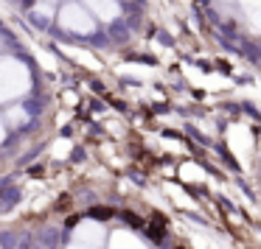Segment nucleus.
Returning <instances> with one entry per match:
<instances>
[{
  "instance_id": "nucleus-1",
  "label": "nucleus",
  "mask_w": 261,
  "mask_h": 249,
  "mask_svg": "<svg viewBox=\"0 0 261 249\" xmlns=\"http://www.w3.org/2000/svg\"><path fill=\"white\" fill-rule=\"evenodd\" d=\"M54 25L68 37H96L101 23L82 0H62L57 9V23Z\"/></svg>"
},
{
  "instance_id": "nucleus-2",
  "label": "nucleus",
  "mask_w": 261,
  "mask_h": 249,
  "mask_svg": "<svg viewBox=\"0 0 261 249\" xmlns=\"http://www.w3.org/2000/svg\"><path fill=\"white\" fill-rule=\"evenodd\" d=\"M31 90V68L17 56L0 53V104L17 101Z\"/></svg>"
},
{
  "instance_id": "nucleus-3",
  "label": "nucleus",
  "mask_w": 261,
  "mask_h": 249,
  "mask_svg": "<svg viewBox=\"0 0 261 249\" xmlns=\"http://www.w3.org/2000/svg\"><path fill=\"white\" fill-rule=\"evenodd\" d=\"M101 25H113L124 17V6H121V0H82Z\"/></svg>"
},
{
  "instance_id": "nucleus-4",
  "label": "nucleus",
  "mask_w": 261,
  "mask_h": 249,
  "mask_svg": "<svg viewBox=\"0 0 261 249\" xmlns=\"http://www.w3.org/2000/svg\"><path fill=\"white\" fill-rule=\"evenodd\" d=\"M104 238H107V230H104L101 224H96V221H82V224L73 230V241L85 243V246H93V249L101 246Z\"/></svg>"
},
{
  "instance_id": "nucleus-5",
  "label": "nucleus",
  "mask_w": 261,
  "mask_h": 249,
  "mask_svg": "<svg viewBox=\"0 0 261 249\" xmlns=\"http://www.w3.org/2000/svg\"><path fill=\"white\" fill-rule=\"evenodd\" d=\"M247 28L253 31V34H261V6L247 9Z\"/></svg>"
},
{
  "instance_id": "nucleus-6",
  "label": "nucleus",
  "mask_w": 261,
  "mask_h": 249,
  "mask_svg": "<svg viewBox=\"0 0 261 249\" xmlns=\"http://www.w3.org/2000/svg\"><path fill=\"white\" fill-rule=\"evenodd\" d=\"M9 120H12L14 126H20V123H25V120H29V115H25L20 107H17V109L12 107V109H9Z\"/></svg>"
},
{
  "instance_id": "nucleus-7",
  "label": "nucleus",
  "mask_w": 261,
  "mask_h": 249,
  "mask_svg": "<svg viewBox=\"0 0 261 249\" xmlns=\"http://www.w3.org/2000/svg\"><path fill=\"white\" fill-rule=\"evenodd\" d=\"M239 3L244 6V12H247V9H258L261 6V0H239Z\"/></svg>"
},
{
  "instance_id": "nucleus-8",
  "label": "nucleus",
  "mask_w": 261,
  "mask_h": 249,
  "mask_svg": "<svg viewBox=\"0 0 261 249\" xmlns=\"http://www.w3.org/2000/svg\"><path fill=\"white\" fill-rule=\"evenodd\" d=\"M68 249H93V246H85V243H70Z\"/></svg>"
},
{
  "instance_id": "nucleus-9",
  "label": "nucleus",
  "mask_w": 261,
  "mask_h": 249,
  "mask_svg": "<svg viewBox=\"0 0 261 249\" xmlns=\"http://www.w3.org/2000/svg\"><path fill=\"white\" fill-rule=\"evenodd\" d=\"M3 137H6V126H3V120H0V143H3Z\"/></svg>"
},
{
  "instance_id": "nucleus-10",
  "label": "nucleus",
  "mask_w": 261,
  "mask_h": 249,
  "mask_svg": "<svg viewBox=\"0 0 261 249\" xmlns=\"http://www.w3.org/2000/svg\"><path fill=\"white\" fill-rule=\"evenodd\" d=\"M42 3H54V6H59V3H62V0H42Z\"/></svg>"
},
{
  "instance_id": "nucleus-11",
  "label": "nucleus",
  "mask_w": 261,
  "mask_h": 249,
  "mask_svg": "<svg viewBox=\"0 0 261 249\" xmlns=\"http://www.w3.org/2000/svg\"><path fill=\"white\" fill-rule=\"evenodd\" d=\"M0 51H3V37H0Z\"/></svg>"
}]
</instances>
